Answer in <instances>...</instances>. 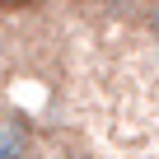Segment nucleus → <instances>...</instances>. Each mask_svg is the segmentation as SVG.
Listing matches in <instances>:
<instances>
[{
    "instance_id": "nucleus-1",
    "label": "nucleus",
    "mask_w": 159,
    "mask_h": 159,
    "mask_svg": "<svg viewBox=\"0 0 159 159\" xmlns=\"http://www.w3.org/2000/svg\"><path fill=\"white\" fill-rule=\"evenodd\" d=\"M0 159H33V126L19 112H0Z\"/></svg>"
},
{
    "instance_id": "nucleus-2",
    "label": "nucleus",
    "mask_w": 159,
    "mask_h": 159,
    "mask_svg": "<svg viewBox=\"0 0 159 159\" xmlns=\"http://www.w3.org/2000/svg\"><path fill=\"white\" fill-rule=\"evenodd\" d=\"M150 28H154V38H159V10H154V19H150Z\"/></svg>"
},
{
    "instance_id": "nucleus-3",
    "label": "nucleus",
    "mask_w": 159,
    "mask_h": 159,
    "mask_svg": "<svg viewBox=\"0 0 159 159\" xmlns=\"http://www.w3.org/2000/svg\"><path fill=\"white\" fill-rule=\"evenodd\" d=\"M47 159H75V154H47Z\"/></svg>"
}]
</instances>
